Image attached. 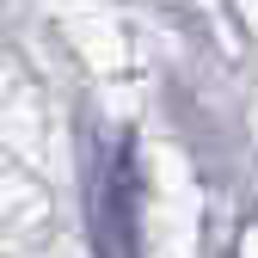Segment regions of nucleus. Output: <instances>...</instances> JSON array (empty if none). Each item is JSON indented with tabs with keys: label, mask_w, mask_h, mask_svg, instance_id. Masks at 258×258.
Wrapping results in <instances>:
<instances>
[{
	"label": "nucleus",
	"mask_w": 258,
	"mask_h": 258,
	"mask_svg": "<svg viewBox=\"0 0 258 258\" xmlns=\"http://www.w3.org/2000/svg\"><path fill=\"white\" fill-rule=\"evenodd\" d=\"M92 246L99 258H136L142 252V172H136V142H117L99 160L92 178Z\"/></svg>",
	"instance_id": "nucleus-1"
}]
</instances>
